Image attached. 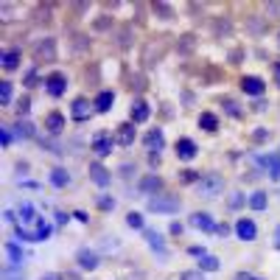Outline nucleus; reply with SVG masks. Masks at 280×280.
<instances>
[{
    "mask_svg": "<svg viewBox=\"0 0 280 280\" xmlns=\"http://www.w3.org/2000/svg\"><path fill=\"white\" fill-rule=\"evenodd\" d=\"M154 14H160V20H174V8L168 6V3H154Z\"/></svg>",
    "mask_w": 280,
    "mask_h": 280,
    "instance_id": "nucleus-26",
    "label": "nucleus"
},
{
    "mask_svg": "<svg viewBox=\"0 0 280 280\" xmlns=\"http://www.w3.org/2000/svg\"><path fill=\"white\" fill-rule=\"evenodd\" d=\"M252 280H264V278H252Z\"/></svg>",
    "mask_w": 280,
    "mask_h": 280,
    "instance_id": "nucleus-48",
    "label": "nucleus"
},
{
    "mask_svg": "<svg viewBox=\"0 0 280 280\" xmlns=\"http://www.w3.org/2000/svg\"><path fill=\"white\" fill-rule=\"evenodd\" d=\"M3 218H6L8 224H14V213H12V210H6V213H3Z\"/></svg>",
    "mask_w": 280,
    "mask_h": 280,
    "instance_id": "nucleus-43",
    "label": "nucleus"
},
{
    "mask_svg": "<svg viewBox=\"0 0 280 280\" xmlns=\"http://www.w3.org/2000/svg\"><path fill=\"white\" fill-rule=\"evenodd\" d=\"M176 157H180V160H185V162H188V160H194V157H196V152H199V148H196V143H194V140H190V138H180V140H176Z\"/></svg>",
    "mask_w": 280,
    "mask_h": 280,
    "instance_id": "nucleus-5",
    "label": "nucleus"
},
{
    "mask_svg": "<svg viewBox=\"0 0 280 280\" xmlns=\"http://www.w3.org/2000/svg\"><path fill=\"white\" fill-rule=\"evenodd\" d=\"M92 152H96L98 157H106V154H112V140L104 138V134H98L96 143H92Z\"/></svg>",
    "mask_w": 280,
    "mask_h": 280,
    "instance_id": "nucleus-19",
    "label": "nucleus"
},
{
    "mask_svg": "<svg viewBox=\"0 0 280 280\" xmlns=\"http://www.w3.org/2000/svg\"><path fill=\"white\" fill-rule=\"evenodd\" d=\"M266 204H269V202H266V194H264V190H255V194L250 196V208L252 210H266Z\"/></svg>",
    "mask_w": 280,
    "mask_h": 280,
    "instance_id": "nucleus-25",
    "label": "nucleus"
},
{
    "mask_svg": "<svg viewBox=\"0 0 280 280\" xmlns=\"http://www.w3.org/2000/svg\"><path fill=\"white\" fill-rule=\"evenodd\" d=\"M236 280H252V274H246V272H238V274H236Z\"/></svg>",
    "mask_w": 280,
    "mask_h": 280,
    "instance_id": "nucleus-44",
    "label": "nucleus"
},
{
    "mask_svg": "<svg viewBox=\"0 0 280 280\" xmlns=\"http://www.w3.org/2000/svg\"><path fill=\"white\" fill-rule=\"evenodd\" d=\"M50 182H54L56 188H64V185H70V174L64 168H54L50 171Z\"/></svg>",
    "mask_w": 280,
    "mask_h": 280,
    "instance_id": "nucleus-22",
    "label": "nucleus"
},
{
    "mask_svg": "<svg viewBox=\"0 0 280 280\" xmlns=\"http://www.w3.org/2000/svg\"><path fill=\"white\" fill-rule=\"evenodd\" d=\"M241 90H244L246 96H264L266 84H264V78H258V76H244L241 78Z\"/></svg>",
    "mask_w": 280,
    "mask_h": 280,
    "instance_id": "nucleus-9",
    "label": "nucleus"
},
{
    "mask_svg": "<svg viewBox=\"0 0 280 280\" xmlns=\"http://www.w3.org/2000/svg\"><path fill=\"white\" fill-rule=\"evenodd\" d=\"M120 40H118V45H120V48H126V45H129V36H132V28H129V26H126V28H120Z\"/></svg>",
    "mask_w": 280,
    "mask_h": 280,
    "instance_id": "nucleus-35",
    "label": "nucleus"
},
{
    "mask_svg": "<svg viewBox=\"0 0 280 280\" xmlns=\"http://www.w3.org/2000/svg\"><path fill=\"white\" fill-rule=\"evenodd\" d=\"M190 255H208V252H204V246H190Z\"/></svg>",
    "mask_w": 280,
    "mask_h": 280,
    "instance_id": "nucleus-41",
    "label": "nucleus"
},
{
    "mask_svg": "<svg viewBox=\"0 0 280 280\" xmlns=\"http://www.w3.org/2000/svg\"><path fill=\"white\" fill-rule=\"evenodd\" d=\"M274 78H278V87H280V62H274Z\"/></svg>",
    "mask_w": 280,
    "mask_h": 280,
    "instance_id": "nucleus-45",
    "label": "nucleus"
},
{
    "mask_svg": "<svg viewBox=\"0 0 280 280\" xmlns=\"http://www.w3.org/2000/svg\"><path fill=\"white\" fill-rule=\"evenodd\" d=\"M17 138H34V126L28 120H17Z\"/></svg>",
    "mask_w": 280,
    "mask_h": 280,
    "instance_id": "nucleus-30",
    "label": "nucleus"
},
{
    "mask_svg": "<svg viewBox=\"0 0 280 280\" xmlns=\"http://www.w3.org/2000/svg\"><path fill=\"white\" fill-rule=\"evenodd\" d=\"M236 236L241 238V241H255V236H258V227H255V222H252V218H238V222H236Z\"/></svg>",
    "mask_w": 280,
    "mask_h": 280,
    "instance_id": "nucleus-4",
    "label": "nucleus"
},
{
    "mask_svg": "<svg viewBox=\"0 0 280 280\" xmlns=\"http://www.w3.org/2000/svg\"><path fill=\"white\" fill-rule=\"evenodd\" d=\"M148 120V104L143 98H134L132 101V124H146Z\"/></svg>",
    "mask_w": 280,
    "mask_h": 280,
    "instance_id": "nucleus-14",
    "label": "nucleus"
},
{
    "mask_svg": "<svg viewBox=\"0 0 280 280\" xmlns=\"http://www.w3.org/2000/svg\"><path fill=\"white\" fill-rule=\"evenodd\" d=\"M244 202V199H241V194H232V199H230V208H238V204Z\"/></svg>",
    "mask_w": 280,
    "mask_h": 280,
    "instance_id": "nucleus-40",
    "label": "nucleus"
},
{
    "mask_svg": "<svg viewBox=\"0 0 280 280\" xmlns=\"http://www.w3.org/2000/svg\"><path fill=\"white\" fill-rule=\"evenodd\" d=\"M224 190V176L222 174H202V180L196 182V194L202 196V199H216L218 194Z\"/></svg>",
    "mask_w": 280,
    "mask_h": 280,
    "instance_id": "nucleus-1",
    "label": "nucleus"
},
{
    "mask_svg": "<svg viewBox=\"0 0 280 280\" xmlns=\"http://www.w3.org/2000/svg\"><path fill=\"white\" fill-rule=\"evenodd\" d=\"M182 202H180V196L174 194H157L148 199V210L152 213H180Z\"/></svg>",
    "mask_w": 280,
    "mask_h": 280,
    "instance_id": "nucleus-2",
    "label": "nucleus"
},
{
    "mask_svg": "<svg viewBox=\"0 0 280 280\" xmlns=\"http://www.w3.org/2000/svg\"><path fill=\"white\" fill-rule=\"evenodd\" d=\"M274 246H278V250H280V227H278V230H274Z\"/></svg>",
    "mask_w": 280,
    "mask_h": 280,
    "instance_id": "nucleus-46",
    "label": "nucleus"
},
{
    "mask_svg": "<svg viewBox=\"0 0 280 280\" xmlns=\"http://www.w3.org/2000/svg\"><path fill=\"white\" fill-rule=\"evenodd\" d=\"M146 146L152 154H160V148L166 146V138H162V129H152V132L146 134Z\"/></svg>",
    "mask_w": 280,
    "mask_h": 280,
    "instance_id": "nucleus-16",
    "label": "nucleus"
},
{
    "mask_svg": "<svg viewBox=\"0 0 280 280\" xmlns=\"http://www.w3.org/2000/svg\"><path fill=\"white\" fill-rule=\"evenodd\" d=\"M269 134H272V132H269V129H264V126H260L258 132H252V140H255V143H264V140H269Z\"/></svg>",
    "mask_w": 280,
    "mask_h": 280,
    "instance_id": "nucleus-36",
    "label": "nucleus"
},
{
    "mask_svg": "<svg viewBox=\"0 0 280 280\" xmlns=\"http://www.w3.org/2000/svg\"><path fill=\"white\" fill-rule=\"evenodd\" d=\"M45 129H48V134H62V129H64L62 112H50L48 118H45Z\"/></svg>",
    "mask_w": 280,
    "mask_h": 280,
    "instance_id": "nucleus-17",
    "label": "nucleus"
},
{
    "mask_svg": "<svg viewBox=\"0 0 280 280\" xmlns=\"http://www.w3.org/2000/svg\"><path fill=\"white\" fill-rule=\"evenodd\" d=\"M190 227H196V230H204V232L218 230V227H216V222H213V216H210V213H194V216H190Z\"/></svg>",
    "mask_w": 280,
    "mask_h": 280,
    "instance_id": "nucleus-11",
    "label": "nucleus"
},
{
    "mask_svg": "<svg viewBox=\"0 0 280 280\" xmlns=\"http://www.w3.org/2000/svg\"><path fill=\"white\" fill-rule=\"evenodd\" d=\"M28 110H31V101H28V98H20V106H17V112H20V118L26 115Z\"/></svg>",
    "mask_w": 280,
    "mask_h": 280,
    "instance_id": "nucleus-39",
    "label": "nucleus"
},
{
    "mask_svg": "<svg viewBox=\"0 0 280 280\" xmlns=\"http://www.w3.org/2000/svg\"><path fill=\"white\" fill-rule=\"evenodd\" d=\"M96 204H98V210H104V213L115 210V199H112V196H98V199H96Z\"/></svg>",
    "mask_w": 280,
    "mask_h": 280,
    "instance_id": "nucleus-32",
    "label": "nucleus"
},
{
    "mask_svg": "<svg viewBox=\"0 0 280 280\" xmlns=\"http://www.w3.org/2000/svg\"><path fill=\"white\" fill-rule=\"evenodd\" d=\"M194 48H196L194 34H182V36H180V42H176V50H182V54H190Z\"/></svg>",
    "mask_w": 280,
    "mask_h": 280,
    "instance_id": "nucleus-24",
    "label": "nucleus"
},
{
    "mask_svg": "<svg viewBox=\"0 0 280 280\" xmlns=\"http://www.w3.org/2000/svg\"><path fill=\"white\" fill-rule=\"evenodd\" d=\"M90 180L104 188V185H110V182H112V176H110V171H106L101 162H92V166H90Z\"/></svg>",
    "mask_w": 280,
    "mask_h": 280,
    "instance_id": "nucleus-13",
    "label": "nucleus"
},
{
    "mask_svg": "<svg viewBox=\"0 0 280 280\" xmlns=\"http://www.w3.org/2000/svg\"><path fill=\"white\" fill-rule=\"evenodd\" d=\"M216 269H218V258H213V255L199 258V272H216Z\"/></svg>",
    "mask_w": 280,
    "mask_h": 280,
    "instance_id": "nucleus-23",
    "label": "nucleus"
},
{
    "mask_svg": "<svg viewBox=\"0 0 280 280\" xmlns=\"http://www.w3.org/2000/svg\"><path fill=\"white\" fill-rule=\"evenodd\" d=\"M112 104H115V92H112V90L98 92V98H96V110H98V112H110Z\"/></svg>",
    "mask_w": 280,
    "mask_h": 280,
    "instance_id": "nucleus-18",
    "label": "nucleus"
},
{
    "mask_svg": "<svg viewBox=\"0 0 280 280\" xmlns=\"http://www.w3.org/2000/svg\"><path fill=\"white\" fill-rule=\"evenodd\" d=\"M126 224H129L132 230H146V227H143V216H140V213H134V210L126 216Z\"/></svg>",
    "mask_w": 280,
    "mask_h": 280,
    "instance_id": "nucleus-31",
    "label": "nucleus"
},
{
    "mask_svg": "<svg viewBox=\"0 0 280 280\" xmlns=\"http://www.w3.org/2000/svg\"><path fill=\"white\" fill-rule=\"evenodd\" d=\"M0 140H3V146L12 143V126H0Z\"/></svg>",
    "mask_w": 280,
    "mask_h": 280,
    "instance_id": "nucleus-38",
    "label": "nucleus"
},
{
    "mask_svg": "<svg viewBox=\"0 0 280 280\" xmlns=\"http://www.w3.org/2000/svg\"><path fill=\"white\" fill-rule=\"evenodd\" d=\"M222 106L227 110V115H232V118H241L244 112H241V106H238V101H232V98H224Z\"/></svg>",
    "mask_w": 280,
    "mask_h": 280,
    "instance_id": "nucleus-28",
    "label": "nucleus"
},
{
    "mask_svg": "<svg viewBox=\"0 0 280 280\" xmlns=\"http://www.w3.org/2000/svg\"><path fill=\"white\" fill-rule=\"evenodd\" d=\"M162 190V180L157 174H148V176H143V180H140V194H146L148 199H152V196H157Z\"/></svg>",
    "mask_w": 280,
    "mask_h": 280,
    "instance_id": "nucleus-6",
    "label": "nucleus"
},
{
    "mask_svg": "<svg viewBox=\"0 0 280 280\" xmlns=\"http://www.w3.org/2000/svg\"><path fill=\"white\" fill-rule=\"evenodd\" d=\"M62 280H78V278H76V274H64Z\"/></svg>",
    "mask_w": 280,
    "mask_h": 280,
    "instance_id": "nucleus-47",
    "label": "nucleus"
},
{
    "mask_svg": "<svg viewBox=\"0 0 280 280\" xmlns=\"http://www.w3.org/2000/svg\"><path fill=\"white\" fill-rule=\"evenodd\" d=\"M266 171H269V180H280V154L266 157Z\"/></svg>",
    "mask_w": 280,
    "mask_h": 280,
    "instance_id": "nucleus-21",
    "label": "nucleus"
},
{
    "mask_svg": "<svg viewBox=\"0 0 280 280\" xmlns=\"http://www.w3.org/2000/svg\"><path fill=\"white\" fill-rule=\"evenodd\" d=\"M180 180L182 182H199L202 174H199V171H180Z\"/></svg>",
    "mask_w": 280,
    "mask_h": 280,
    "instance_id": "nucleus-34",
    "label": "nucleus"
},
{
    "mask_svg": "<svg viewBox=\"0 0 280 280\" xmlns=\"http://www.w3.org/2000/svg\"><path fill=\"white\" fill-rule=\"evenodd\" d=\"M34 59L36 62H56V42L50 36H45L34 45Z\"/></svg>",
    "mask_w": 280,
    "mask_h": 280,
    "instance_id": "nucleus-3",
    "label": "nucleus"
},
{
    "mask_svg": "<svg viewBox=\"0 0 280 280\" xmlns=\"http://www.w3.org/2000/svg\"><path fill=\"white\" fill-rule=\"evenodd\" d=\"M90 106H96V104H90L87 98H76V101H73V106H70V115H73V120H87L92 115Z\"/></svg>",
    "mask_w": 280,
    "mask_h": 280,
    "instance_id": "nucleus-8",
    "label": "nucleus"
},
{
    "mask_svg": "<svg viewBox=\"0 0 280 280\" xmlns=\"http://www.w3.org/2000/svg\"><path fill=\"white\" fill-rule=\"evenodd\" d=\"M199 126H202L204 132H216V129H218V118L213 115V112H202V115H199Z\"/></svg>",
    "mask_w": 280,
    "mask_h": 280,
    "instance_id": "nucleus-20",
    "label": "nucleus"
},
{
    "mask_svg": "<svg viewBox=\"0 0 280 280\" xmlns=\"http://www.w3.org/2000/svg\"><path fill=\"white\" fill-rule=\"evenodd\" d=\"M143 236H146L148 246H152L157 255H162V258H166V255H168V246H166V241H162L160 232H157V230H143Z\"/></svg>",
    "mask_w": 280,
    "mask_h": 280,
    "instance_id": "nucleus-12",
    "label": "nucleus"
},
{
    "mask_svg": "<svg viewBox=\"0 0 280 280\" xmlns=\"http://www.w3.org/2000/svg\"><path fill=\"white\" fill-rule=\"evenodd\" d=\"M180 280H204V274L199 272V269H194V272H182Z\"/></svg>",
    "mask_w": 280,
    "mask_h": 280,
    "instance_id": "nucleus-37",
    "label": "nucleus"
},
{
    "mask_svg": "<svg viewBox=\"0 0 280 280\" xmlns=\"http://www.w3.org/2000/svg\"><path fill=\"white\" fill-rule=\"evenodd\" d=\"M0 104L3 106L12 104V82H0Z\"/></svg>",
    "mask_w": 280,
    "mask_h": 280,
    "instance_id": "nucleus-29",
    "label": "nucleus"
},
{
    "mask_svg": "<svg viewBox=\"0 0 280 280\" xmlns=\"http://www.w3.org/2000/svg\"><path fill=\"white\" fill-rule=\"evenodd\" d=\"M45 87H48V92L54 98H59L64 92V87H68V78H64V73H50V76L45 78Z\"/></svg>",
    "mask_w": 280,
    "mask_h": 280,
    "instance_id": "nucleus-7",
    "label": "nucleus"
},
{
    "mask_svg": "<svg viewBox=\"0 0 280 280\" xmlns=\"http://www.w3.org/2000/svg\"><path fill=\"white\" fill-rule=\"evenodd\" d=\"M40 280H62V278H59V274H56V272H48V274H42Z\"/></svg>",
    "mask_w": 280,
    "mask_h": 280,
    "instance_id": "nucleus-42",
    "label": "nucleus"
},
{
    "mask_svg": "<svg viewBox=\"0 0 280 280\" xmlns=\"http://www.w3.org/2000/svg\"><path fill=\"white\" fill-rule=\"evenodd\" d=\"M20 64V50H8V54H3V68L6 70H14Z\"/></svg>",
    "mask_w": 280,
    "mask_h": 280,
    "instance_id": "nucleus-27",
    "label": "nucleus"
},
{
    "mask_svg": "<svg viewBox=\"0 0 280 280\" xmlns=\"http://www.w3.org/2000/svg\"><path fill=\"white\" fill-rule=\"evenodd\" d=\"M76 260H78L82 269H87V272H96V269H98V255L92 250H87V246L76 252Z\"/></svg>",
    "mask_w": 280,
    "mask_h": 280,
    "instance_id": "nucleus-10",
    "label": "nucleus"
},
{
    "mask_svg": "<svg viewBox=\"0 0 280 280\" xmlns=\"http://www.w3.org/2000/svg\"><path fill=\"white\" fill-rule=\"evenodd\" d=\"M115 140H118L120 146H132V143H134V124H132V120L118 126V134H115Z\"/></svg>",
    "mask_w": 280,
    "mask_h": 280,
    "instance_id": "nucleus-15",
    "label": "nucleus"
},
{
    "mask_svg": "<svg viewBox=\"0 0 280 280\" xmlns=\"http://www.w3.org/2000/svg\"><path fill=\"white\" fill-rule=\"evenodd\" d=\"M0 280H22V274H20V269L6 266V269H3V274H0Z\"/></svg>",
    "mask_w": 280,
    "mask_h": 280,
    "instance_id": "nucleus-33",
    "label": "nucleus"
}]
</instances>
